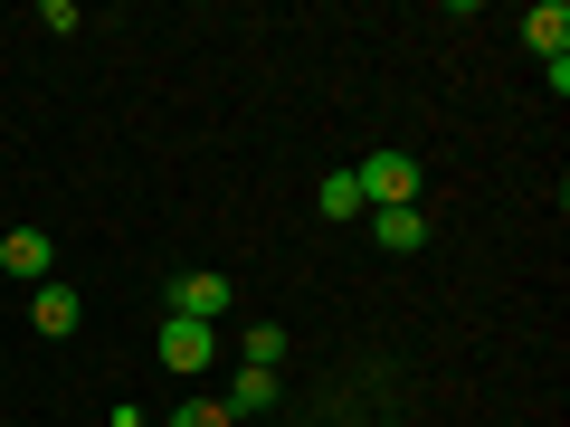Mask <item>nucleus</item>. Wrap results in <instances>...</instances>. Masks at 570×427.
<instances>
[{"label":"nucleus","mask_w":570,"mask_h":427,"mask_svg":"<svg viewBox=\"0 0 570 427\" xmlns=\"http://www.w3.org/2000/svg\"><path fill=\"white\" fill-rule=\"evenodd\" d=\"M77 314H86V305H77V285L48 276V285H39V305H29V324H39L48 342H67V332H77Z\"/></svg>","instance_id":"423d86ee"},{"label":"nucleus","mask_w":570,"mask_h":427,"mask_svg":"<svg viewBox=\"0 0 570 427\" xmlns=\"http://www.w3.org/2000/svg\"><path fill=\"white\" fill-rule=\"evenodd\" d=\"M362 219V190H352V171H324V228Z\"/></svg>","instance_id":"1a4fd4ad"},{"label":"nucleus","mask_w":570,"mask_h":427,"mask_svg":"<svg viewBox=\"0 0 570 427\" xmlns=\"http://www.w3.org/2000/svg\"><path fill=\"white\" fill-rule=\"evenodd\" d=\"M171 427H238V418H228V399H181Z\"/></svg>","instance_id":"9b49d317"},{"label":"nucleus","mask_w":570,"mask_h":427,"mask_svg":"<svg viewBox=\"0 0 570 427\" xmlns=\"http://www.w3.org/2000/svg\"><path fill=\"white\" fill-rule=\"evenodd\" d=\"M257 408H276V370H238L228 389V418H257Z\"/></svg>","instance_id":"6e6552de"},{"label":"nucleus","mask_w":570,"mask_h":427,"mask_svg":"<svg viewBox=\"0 0 570 427\" xmlns=\"http://www.w3.org/2000/svg\"><path fill=\"white\" fill-rule=\"evenodd\" d=\"M153 351H163V370H209V351H219V332L209 324H181V314H163V332H153Z\"/></svg>","instance_id":"7ed1b4c3"},{"label":"nucleus","mask_w":570,"mask_h":427,"mask_svg":"<svg viewBox=\"0 0 570 427\" xmlns=\"http://www.w3.org/2000/svg\"><path fill=\"white\" fill-rule=\"evenodd\" d=\"M285 361V324H247V370H276Z\"/></svg>","instance_id":"9d476101"},{"label":"nucleus","mask_w":570,"mask_h":427,"mask_svg":"<svg viewBox=\"0 0 570 427\" xmlns=\"http://www.w3.org/2000/svg\"><path fill=\"white\" fill-rule=\"evenodd\" d=\"M305 427H324V418H305Z\"/></svg>","instance_id":"ddd939ff"},{"label":"nucleus","mask_w":570,"mask_h":427,"mask_svg":"<svg viewBox=\"0 0 570 427\" xmlns=\"http://www.w3.org/2000/svg\"><path fill=\"white\" fill-rule=\"evenodd\" d=\"M171 314L219 332V314H228V276H219V266H190V276H171Z\"/></svg>","instance_id":"f03ea898"},{"label":"nucleus","mask_w":570,"mask_h":427,"mask_svg":"<svg viewBox=\"0 0 570 427\" xmlns=\"http://www.w3.org/2000/svg\"><path fill=\"white\" fill-rule=\"evenodd\" d=\"M352 190H362V209H419V162L409 152H371L352 171Z\"/></svg>","instance_id":"f257e3e1"},{"label":"nucleus","mask_w":570,"mask_h":427,"mask_svg":"<svg viewBox=\"0 0 570 427\" xmlns=\"http://www.w3.org/2000/svg\"><path fill=\"white\" fill-rule=\"evenodd\" d=\"M0 276H10V285H48V276H58L48 228H10V238H0Z\"/></svg>","instance_id":"20e7f679"},{"label":"nucleus","mask_w":570,"mask_h":427,"mask_svg":"<svg viewBox=\"0 0 570 427\" xmlns=\"http://www.w3.org/2000/svg\"><path fill=\"white\" fill-rule=\"evenodd\" d=\"M352 427H371V418H352Z\"/></svg>","instance_id":"f8f14e48"},{"label":"nucleus","mask_w":570,"mask_h":427,"mask_svg":"<svg viewBox=\"0 0 570 427\" xmlns=\"http://www.w3.org/2000/svg\"><path fill=\"white\" fill-rule=\"evenodd\" d=\"M523 48H532V58H561V48H570V10H561V0H542V10H523Z\"/></svg>","instance_id":"0eeeda50"},{"label":"nucleus","mask_w":570,"mask_h":427,"mask_svg":"<svg viewBox=\"0 0 570 427\" xmlns=\"http://www.w3.org/2000/svg\"><path fill=\"white\" fill-rule=\"evenodd\" d=\"M362 219H371V247H381V257H419V247H428L419 209H362Z\"/></svg>","instance_id":"39448f33"}]
</instances>
